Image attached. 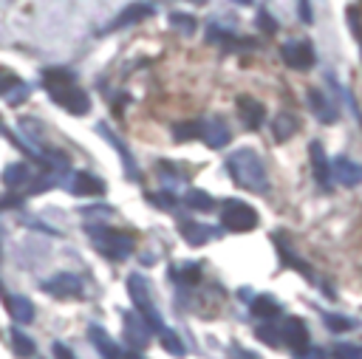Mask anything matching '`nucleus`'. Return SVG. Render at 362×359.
<instances>
[{
    "label": "nucleus",
    "instance_id": "f257e3e1",
    "mask_svg": "<svg viewBox=\"0 0 362 359\" xmlns=\"http://www.w3.org/2000/svg\"><path fill=\"white\" fill-rule=\"evenodd\" d=\"M43 82L48 88V97H52L60 108H65L74 116H85L91 111V97L74 82V74L65 68H48L43 74Z\"/></svg>",
    "mask_w": 362,
    "mask_h": 359
},
{
    "label": "nucleus",
    "instance_id": "f03ea898",
    "mask_svg": "<svg viewBox=\"0 0 362 359\" xmlns=\"http://www.w3.org/2000/svg\"><path fill=\"white\" fill-rule=\"evenodd\" d=\"M227 170L238 187L249 189V193H269V178H267V167H263L260 156L252 148H240L227 159Z\"/></svg>",
    "mask_w": 362,
    "mask_h": 359
},
{
    "label": "nucleus",
    "instance_id": "7ed1b4c3",
    "mask_svg": "<svg viewBox=\"0 0 362 359\" xmlns=\"http://www.w3.org/2000/svg\"><path fill=\"white\" fill-rule=\"evenodd\" d=\"M128 292H131V300H133L136 311H139L144 320H148V325H150L153 331H164L161 314H159V308H156V303H153V297H150L148 280H144L142 275H131V277H128Z\"/></svg>",
    "mask_w": 362,
    "mask_h": 359
},
{
    "label": "nucleus",
    "instance_id": "20e7f679",
    "mask_svg": "<svg viewBox=\"0 0 362 359\" xmlns=\"http://www.w3.org/2000/svg\"><path fill=\"white\" fill-rule=\"evenodd\" d=\"M88 232L93 235V244L105 257L111 260H125L131 257L133 252V238L125 235V232H113V229H96V227H88Z\"/></svg>",
    "mask_w": 362,
    "mask_h": 359
},
{
    "label": "nucleus",
    "instance_id": "39448f33",
    "mask_svg": "<svg viewBox=\"0 0 362 359\" xmlns=\"http://www.w3.org/2000/svg\"><path fill=\"white\" fill-rule=\"evenodd\" d=\"M221 227L229 232H252L258 227V212L244 201H227L221 209Z\"/></svg>",
    "mask_w": 362,
    "mask_h": 359
},
{
    "label": "nucleus",
    "instance_id": "423d86ee",
    "mask_svg": "<svg viewBox=\"0 0 362 359\" xmlns=\"http://www.w3.org/2000/svg\"><path fill=\"white\" fill-rule=\"evenodd\" d=\"M150 334H153V328L148 325V320H144L139 311H125L122 314V337L131 351H142L150 343Z\"/></svg>",
    "mask_w": 362,
    "mask_h": 359
},
{
    "label": "nucleus",
    "instance_id": "0eeeda50",
    "mask_svg": "<svg viewBox=\"0 0 362 359\" xmlns=\"http://www.w3.org/2000/svg\"><path fill=\"white\" fill-rule=\"evenodd\" d=\"M280 57L289 68H295V71H306L315 65L317 54L315 49H311V43H283L280 45Z\"/></svg>",
    "mask_w": 362,
    "mask_h": 359
},
{
    "label": "nucleus",
    "instance_id": "6e6552de",
    "mask_svg": "<svg viewBox=\"0 0 362 359\" xmlns=\"http://www.w3.org/2000/svg\"><path fill=\"white\" fill-rule=\"evenodd\" d=\"M43 289L48 294H54V297H80L82 294V280L77 275H71V272H60L52 280H45Z\"/></svg>",
    "mask_w": 362,
    "mask_h": 359
},
{
    "label": "nucleus",
    "instance_id": "1a4fd4ad",
    "mask_svg": "<svg viewBox=\"0 0 362 359\" xmlns=\"http://www.w3.org/2000/svg\"><path fill=\"white\" fill-rule=\"evenodd\" d=\"M280 340L295 354L308 348V328H306V323L300 317H286L283 325H280Z\"/></svg>",
    "mask_w": 362,
    "mask_h": 359
},
{
    "label": "nucleus",
    "instance_id": "9d476101",
    "mask_svg": "<svg viewBox=\"0 0 362 359\" xmlns=\"http://www.w3.org/2000/svg\"><path fill=\"white\" fill-rule=\"evenodd\" d=\"M201 136H204V141H207V148H212V150H221V148H227V145H229V139H232V133H229V125L224 122L221 116H212L210 122L204 125Z\"/></svg>",
    "mask_w": 362,
    "mask_h": 359
},
{
    "label": "nucleus",
    "instance_id": "9b49d317",
    "mask_svg": "<svg viewBox=\"0 0 362 359\" xmlns=\"http://www.w3.org/2000/svg\"><path fill=\"white\" fill-rule=\"evenodd\" d=\"M334 178L343 187H359L362 184V164L348 156H340L334 161Z\"/></svg>",
    "mask_w": 362,
    "mask_h": 359
},
{
    "label": "nucleus",
    "instance_id": "f8f14e48",
    "mask_svg": "<svg viewBox=\"0 0 362 359\" xmlns=\"http://www.w3.org/2000/svg\"><path fill=\"white\" fill-rule=\"evenodd\" d=\"M88 337H91L96 354H100L102 359H122V348H119V345L108 337V331H105V328L91 325V328H88Z\"/></svg>",
    "mask_w": 362,
    "mask_h": 359
},
{
    "label": "nucleus",
    "instance_id": "ddd939ff",
    "mask_svg": "<svg viewBox=\"0 0 362 359\" xmlns=\"http://www.w3.org/2000/svg\"><path fill=\"white\" fill-rule=\"evenodd\" d=\"M238 113H240V119H244V125L249 130L260 128L263 119H267V111H263V105L258 100H252V97H238Z\"/></svg>",
    "mask_w": 362,
    "mask_h": 359
},
{
    "label": "nucleus",
    "instance_id": "4468645a",
    "mask_svg": "<svg viewBox=\"0 0 362 359\" xmlns=\"http://www.w3.org/2000/svg\"><path fill=\"white\" fill-rule=\"evenodd\" d=\"M153 14V3H148V0H139V3H131L122 9V14H119L113 20V26L111 29H122V26H133V23L144 20V17H150Z\"/></svg>",
    "mask_w": 362,
    "mask_h": 359
},
{
    "label": "nucleus",
    "instance_id": "2eb2a0df",
    "mask_svg": "<svg viewBox=\"0 0 362 359\" xmlns=\"http://www.w3.org/2000/svg\"><path fill=\"white\" fill-rule=\"evenodd\" d=\"M71 181H74L71 184V193L74 196H102L105 193V181L93 173H77Z\"/></svg>",
    "mask_w": 362,
    "mask_h": 359
},
{
    "label": "nucleus",
    "instance_id": "dca6fc26",
    "mask_svg": "<svg viewBox=\"0 0 362 359\" xmlns=\"http://www.w3.org/2000/svg\"><path fill=\"white\" fill-rule=\"evenodd\" d=\"M6 308H9V314L14 323L20 325H29L34 320V305L29 297H23V294H9L6 297Z\"/></svg>",
    "mask_w": 362,
    "mask_h": 359
},
{
    "label": "nucleus",
    "instance_id": "f3484780",
    "mask_svg": "<svg viewBox=\"0 0 362 359\" xmlns=\"http://www.w3.org/2000/svg\"><path fill=\"white\" fill-rule=\"evenodd\" d=\"M308 105H311V111L317 113V119L323 125H331V122H337V108L328 102V97L323 91H317V88H311L308 91Z\"/></svg>",
    "mask_w": 362,
    "mask_h": 359
},
{
    "label": "nucleus",
    "instance_id": "a211bd4d",
    "mask_svg": "<svg viewBox=\"0 0 362 359\" xmlns=\"http://www.w3.org/2000/svg\"><path fill=\"white\" fill-rule=\"evenodd\" d=\"M96 133H100V136H105V139L111 141V145L119 150V156H122V164H125V173H128L133 181H136V178H139V170H136V164H133V159H131V150L122 145V141L116 139V133L111 130V125H96Z\"/></svg>",
    "mask_w": 362,
    "mask_h": 359
},
{
    "label": "nucleus",
    "instance_id": "6ab92c4d",
    "mask_svg": "<svg viewBox=\"0 0 362 359\" xmlns=\"http://www.w3.org/2000/svg\"><path fill=\"white\" fill-rule=\"evenodd\" d=\"M308 153H311V167H315V178H317V184H320V187H328L331 167H328V156H326L323 145H320V141H311Z\"/></svg>",
    "mask_w": 362,
    "mask_h": 359
},
{
    "label": "nucleus",
    "instance_id": "aec40b11",
    "mask_svg": "<svg viewBox=\"0 0 362 359\" xmlns=\"http://www.w3.org/2000/svg\"><path fill=\"white\" fill-rule=\"evenodd\" d=\"M212 235H215V232H212L210 227H204V224H196V221H184V224H181V238H184L187 244H192V246L207 244Z\"/></svg>",
    "mask_w": 362,
    "mask_h": 359
},
{
    "label": "nucleus",
    "instance_id": "412c9836",
    "mask_svg": "<svg viewBox=\"0 0 362 359\" xmlns=\"http://www.w3.org/2000/svg\"><path fill=\"white\" fill-rule=\"evenodd\" d=\"M32 181V170L26 164H9L6 170H3V184L6 187H12V189H20V187H26Z\"/></svg>",
    "mask_w": 362,
    "mask_h": 359
},
{
    "label": "nucleus",
    "instance_id": "4be33fe9",
    "mask_svg": "<svg viewBox=\"0 0 362 359\" xmlns=\"http://www.w3.org/2000/svg\"><path fill=\"white\" fill-rule=\"evenodd\" d=\"M252 311H255L260 320H275V317H280V305H278L269 294H260V297L252 303Z\"/></svg>",
    "mask_w": 362,
    "mask_h": 359
},
{
    "label": "nucleus",
    "instance_id": "5701e85b",
    "mask_svg": "<svg viewBox=\"0 0 362 359\" xmlns=\"http://www.w3.org/2000/svg\"><path fill=\"white\" fill-rule=\"evenodd\" d=\"M9 340H12V348H14V354L17 356H23V359H29V356H34V340H29L23 331H12L9 334Z\"/></svg>",
    "mask_w": 362,
    "mask_h": 359
},
{
    "label": "nucleus",
    "instance_id": "b1692460",
    "mask_svg": "<svg viewBox=\"0 0 362 359\" xmlns=\"http://www.w3.org/2000/svg\"><path fill=\"white\" fill-rule=\"evenodd\" d=\"M170 277H173L176 283H181V286H192V283L201 280V272H199L196 263H184V266H176V269L170 272Z\"/></svg>",
    "mask_w": 362,
    "mask_h": 359
},
{
    "label": "nucleus",
    "instance_id": "393cba45",
    "mask_svg": "<svg viewBox=\"0 0 362 359\" xmlns=\"http://www.w3.org/2000/svg\"><path fill=\"white\" fill-rule=\"evenodd\" d=\"M297 130V119L292 116V113H280L278 119H275V139H289V136H292Z\"/></svg>",
    "mask_w": 362,
    "mask_h": 359
},
{
    "label": "nucleus",
    "instance_id": "a878e982",
    "mask_svg": "<svg viewBox=\"0 0 362 359\" xmlns=\"http://www.w3.org/2000/svg\"><path fill=\"white\" fill-rule=\"evenodd\" d=\"M201 130H204L201 122H179V125H173V136H176L179 141L196 139V136H201Z\"/></svg>",
    "mask_w": 362,
    "mask_h": 359
},
{
    "label": "nucleus",
    "instance_id": "bb28decb",
    "mask_svg": "<svg viewBox=\"0 0 362 359\" xmlns=\"http://www.w3.org/2000/svg\"><path fill=\"white\" fill-rule=\"evenodd\" d=\"M161 348L167 351V354H173V356H184L187 354V348H184V343L176 337V334L173 331H161Z\"/></svg>",
    "mask_w": 362,
    "mask_h": 359
},
{
    "label": "nucleus",
    "instance_id": "cd10ccee",
    "mask_svg": "<svg viewBox=\"0 0 362 359\" xmlns=\"http://www.w3.org/2000/svg\"><path fill=\"white\" fill-rule=\"evenodd\" d=\"M212 198L207 196V193H201V189H192V193L187 196V207H192V209H199V212H210L212 209Z\"/></svg>",
    "mask_w": 362,
    "mask_h": 359
},
{
    "label": "nucleus",
    "instance_id": "c85d7f7f",
    "mask_svg": "<svg viewBox=\"0 0 362 359\" xmlns=\"http://www.w3.org/2000/svg\"><path fill=\"white\" fill-rule=\"evenodd\" d=\"M258 340H263L269 348H278L280 345V328H275V325H260L258 328Z\"/></svg>",
    "mask_w": 362,
    "mask_h": 359
},
{
    "label": "nucleus",
    "instance_id": "c756f323",
    "mask_svg": "<svg viewBox=\"0 0 362 359\" xmlns=\"http://www.w3.org/2000/svg\"><path fill=\"white\" fill-rule=\"evenodd\" d=\"M326 325H328V331H337V334H340V331H351L357 323L348 320V317H340V314H328V317H326Z\"/></svg>",
    "mask_w": 362,
    "mask_h": 359
},
{
    "label": "nucleus",
    "instance_id": "7c9ffc66",
    "mask_svg": "<svg viewBox=\"0 0 362 359\" xmlns=\"http://www.w3.org/2000/svg\"><path fill=\"white\" fill-rule=\"evenodd\" d=\"M170 23L179 32H184V34L196 32V17H190V14H170Z\"/></svg>",
    "mask_w": 362,
    "mask_h": 359
},
{
    "label": "nucleus",
    "instance_id": "2f4dec72",
    "mask_svg": "<svg viewBox=\"0 0 362 359\" xmlns=\"http://www.w3.org/2000/svg\"><path fill=\"white\" fill-rule=\"evenodd\" d=\"M331 356L334 359H362V348H357V345H337L331 351Z\"/></svg>",
    "mask_w": 362,
    "mask_h": 359
},
{
    "label": "nucleus",
    "instance_id": "473e14b6",
    "mask_svg": "<svg viewBox=\"0 0 362 359\" xmlns=\"http://www.w3.org/2000/svg\"><path fill=\"white\" fill-rule=\"evenodd\" d=\"M150 201H153L159 209H176V196H173V193H153Z\"/></svg>",
    "mask_w": 362,
    "mask_h": 359
},
{
    "label": "nucleus",
    "instance_id": "72a5a7b5",
    "mask_svg": "<svg viewBox=\"0 0 362 359\" xmlns=\"http://www.w3.org/2000/svg\"><path fill=\"white\" fill-rule=\"evenodd\" d=\"M12 85H17V77L12 74V71H6V68H0V93H3V91H9Z\"/></svg>",
    "mask_w": 362,
    "mask_h": 359
},
{
    "label": "nucleus",
    "instance_id": "f704fd0d",
    "mask_svg": "<svg viewBox=\"0 0 362 359\" xmlns=\"http://www.w3.org/2000/svg\"><path fill=\"white\" fill-rule=\"evenodd\" d=\"M295 359H326V351H320V348H303V351H297Z\"/></svg>",
    "mask_w": 362,
    "mask_h": 359
},
{
    "label": "nucleus",
    "instance_id": "c9c22d12",
    "mask_svg": "<svg viewBox=\"0 0 362 359\" xmlns=\"http://www.w3.org/2000/svg\"><path fill=\"white\" fill-rule=\"evenodd\" d=\"M29 97V91H26V85H17V93H14V97H12V93H9V105H20L23 100H26Z\"/></svg>",
    "mask_w": 362,
    "mask_h": 359
},
{
    "label": "nucleus",
    "instance_id": "e433bc0d",
    "mask_svg": "<svg viewBox=\"0 0 362 359\" xmlns=\"http://www.w3.org/2000/svg\"><path fill=\"white\" fill-rule=\"evenodd\" d=\"M52 351H54V356H57V359H77V356L71 354V351H68L63 343H54V348H52Z\"/></svg>",
    "mask_w": 362,
    "mask_h": 359
},
{
    "label": "nucleus",
    "instance_id": "4c0bfd02",
    "mask_svg": "<svg viewBox=\"0 0 362 359\" xmlns=\"http://www.w3.org/2000/svg\"><path fill=\"white\" fill-rule=\"evenodd\" d=\"M258 23H263V29H267L269 34H275V20H272L267 12H260V14H258Z\"/></svg>",
    "mask_w": 362,
    "mask_h": 359
},
{
    "label": "nucleus",
    "instance_id": "58836bf2",
    "mask_svg": "<svg viewBox=\"0 0 362 359\" xmlns=\"http://www.w3.org/2000/svg\"><path fill=\"white\" fill-rule=\"evenodd\" d=\"M300 20L303 23H311V6H308V0H300Z\"/></svg>",
    "mask_w": 362,
    "mask_h": 359
},
{
    "label": "nucleus",
    "instance_id": "ea45409f",
    "mask_svg": "<svg viewBox=\"0 0 362 359\" xmlns=\"http://www.w3.org/2000/svg\"><path fill=\"white\" fill-rule=\"evenodd\" d=\"M122 359H142L139 354H122Z\"/></svg>",
    "mask_w": 362,
    "mask_h": 359
},
{
    "label": "nucleus",
    "instance_id": "a19ab883",
    "mask_svg": "<svg viewBox=\"0 0 362 359\" xmlns=\"http://www.w3.org/2000/svg\"><path fill=\"white\" fill-rule=\"evenodd\" d=\"M240 3H249V0H240Z\"/></svg>",
    "mask_w": 362,
    "mask_h": 359
}]
</instances>
